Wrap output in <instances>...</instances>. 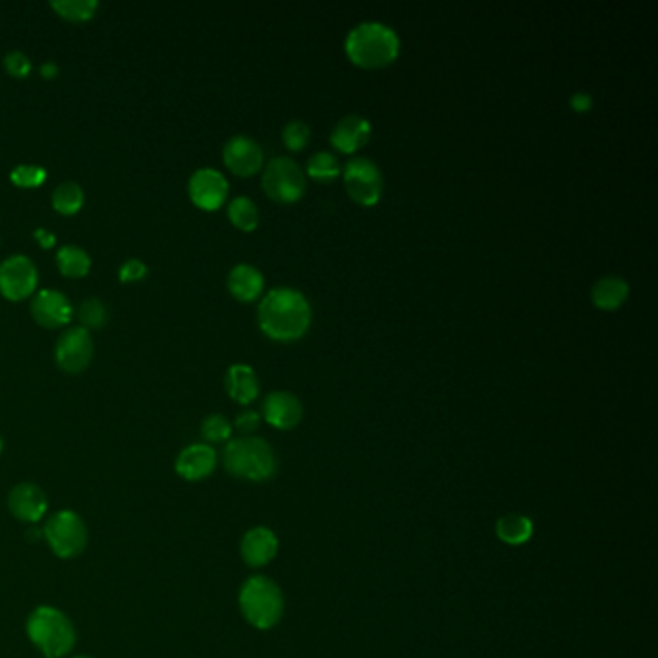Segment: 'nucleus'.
Segmentation results:
<instances>
[{"label":"nucleus","instance_id":"nucleus-1","mask_svg":"<svg viewBox=\"0 0 658 658\" xmlns=\"http://www.w3.org/2000/svg\"><path fill=\"white\" fill-rule=\"evenodd\" d=\"M311 305L300 290L278 286L263 296L257 309L259 329L275 342H296L311 327Z\"/></svg>","mask_w":658,"mask_h":658},{"label":"nucleus","instance_id":"nucleus-2","mask_svg":"<svg viewBox=\"0 0 658 658\" xmlns=\"http://www.w3.org/2000/svg\"><path fill=\"white\" fill-rule=\"evenodd\" d=\"M344 51L357 68L383 70L398 60L400 37L384 24L365 22L348 33Z\"/></svg>","mask_w":658,"mask_h":658},{"label":"nucleus","instance_id":"nucleus-3","mask_svg":"<svg viewBox=\"0 0 658 658\" xmlns=\"http://www.w3.org/2000/svg\"><path fill=\"white\" fill-rule=\"evenodd\" d=\"M29 641L45 658L68 657L78 641L72 620L55 606H37L26 624Z\"/></svg>","mask_w":658,"mask_h":658},{"label":"nucleus","instance_id":"nucleus-4","mask_svg":"<svg viewBox=\"0 0 658 658\" xmlns=\"http://www.w3.org/2000/svg\"><path fill=\"white\" fill-rule=\"evenodd\" d=\"M222 464L230 475L251 483H265L278 471L275 450L259 437L228 440L222 452Z\"/></svg>","mask_w":658,"mask_h":658},{"label":"nucleus","instance_id":"nucleus-5","mask_svg":"<svg viewBox=\"0 0 658 658\" xmlns=\"http://www.w3.org/2000/svg\"><path fill=\"white\" fill-rule=\"evenodd\" d=\"M240 610L255 630H273L284 614V597L273 579L253 576L240 589Z\"/></svg>","mask_w":658,"mask_h":658},{"label":"nucleus","instance_id":"nucleus-6","mask_svg":"<svg viewBox=\"0 0 658 658\" xmlns=\"http://www.w3.org/2000/svg\"><path fill=\"white\" fill-rule=\"evenodd\" d=\"M43 539L58 558L72 560L78 558L87 547L89 531L80 514L74 510H60L45 523Z\"/></svg>","mask_w":658,"mask_h":658},{"label":"nucleus","instance_id":"nucleus-7","mask_svg":"<svg viewBox=\"0 0 658 658\" xmlns=\"http://www.w3.org/2000/svg\"><path fill=\"white\" fill-rule=\"evenodd\" d=\"M261 188L271 201L280 205H292L302 199L307 190V178L302 166L294 159L276 157L263 170Z\"/></svg>","mask_w":658,"mask_h":658},{"label":"nucleus","instance_id":"nucleus-8","mask_svg":"<svg viewBox=\"0 0 658 658\" xmlns=\"http://www.w3.org/2000/svg\"><path fill=\"white\" fill-rule=\"evenodd\" d=\"M344 186L350 199L361 207H375L384 192V178L377 163L365 157H356L342 170Z\"/></svg>","mask_w":658,"mask_h":658},{"label":"nucleus","instance_id":"nucleus-9","mask_svg":"<svg viewBox=\"0 0 658 658\" xmlns=\"http://www.w3.org/2000/svg\"><path fill=\"white\" fill-rule=\"evenodd\" d=\"M39 273L26 255H12L0 265V294L10 302H24L37 290Z\"/></svg>","mask_w":658,"mask_h":658},{"label":"nucleus","instance_id":"nucleus-10","mask_svg":"<svg viewBox=\"0 0 658 658\" xmlns=\"http://www.w3.org/2000/svg\"><path fill=\"white\" fill-rule=\"evenodd\" d=\"M93 352H95V344H93L91 332L80 325L72 327V329L64 330L60 334V338L56 340V365L64 373L78 375L89 367V363L93 359Z\"/></svg>","mask_w":658,"mask_h":658},{"label":"nucleus","instance_id":"nucleus-11","mask_svg":"<svg viewBox=\"0 0 658 658\" xmlns=\"http://www.w3.org/2000/svg\"><path fill=\"white\" fill-rule=\"evenodd\" d=\"M228 180L215 168L195 170L188 182V193L195 207L203 211H217L228 199Z\"/></svg>","mask_w":658,"mask_h":658},{"label":"nucleus","instance_id":"nucleus-12","mask_svg":"<svg viewBox=\"0 0 658 658\" xmlns=\"http://www.w3.org/2000/svg\"><path fill=\"white\" fill-rule=\"evenodd\" d=\"M222 161L232 174L249 178L263 170L265 153L255 139L249 136H234L226 141L222 149Z\"/></svg>","mask_w":658,"mask_h":658},{"label":"nucleus","instance_id":"nucleus-13","mask_svg":"<svg viewBox=\"0 0 658 658\" xmlns=\"http://www.w3.org/2000/svg\"><path fill=\"white\" fill-rule=\"evenodd\" d=\"M31 317L43 329H62L74 319V307L58 290H41L31 300Z\"/></svg>","mask_w":658,"mask_h":658},{"label":"nucleus","instance_id":"nucleus-14","mask_svg":"<svg viewBox=\"0 0 658 658\" xmlns=\"http://www.w3.org/2000/svg\"><path fill=\"white\" fill-rule=\"evenodd\" d=\"M261 417L278 431L296 429L303 419V406L300 398L286 390H276L267 394L261 406Z\"/></svg>","mask_w":658,"mask_h":658},{"label":"nucleus","instance_id":"nucleus-15","mask_svg":"<svg viewBox=\"0 0 658 658\" xmlns=\"http://www.w3.org/2000/svg\"><path fill=\"white\" fill-rule=\"evenodd\" d=\"M8 510L18 521L39 523L49 510V498L35 483H18L8 493Z\"/></svg>","mask_w":658,"mask_h":658},{"label":"nucleus","instance_id":"nucleus-16","mask_svg":"<svg viewBox=\"0 0 658 658\" xmlns=\"http://www.w3.org/2000/svg\"><path fill=\"white\" fill-rule=\"evenodd\" d=\"M217 464H219L217 450L211 444L197 442V444L186 446L178 454L174 469L184 481L195 483V481H203V479L211 477L217 469Z\"/></svg>","mask_w":658,"mask_h":658},{"label":"nucleus","instance_id":"nucleus-17","mask_svg":"<svg viewBox=\"0 0 658 658\" xmlns=\"http://www.w3.org/2000/svg\"><path fill=\"white\" fill-rule=\"evenodd\" d=\"M373 134L371 122L359 114L344 116L330 132V145L342 155H354L361 151Z\"/></svg>","mask_w":658,"mask_h":658},{"label":"nucleus","instance_id":"nucleus-18","mask_svg":"<svg viewBox=\"0 0 658 658\" xmlns=\"http://www.w3.org/2000/svg\"><path fill=\"white\" fill-rule=\"evenodd\" d=\"M240 552H242V558L247 566L263 568L269 562H273L278 554V537H276L275 531L269 527H263V525L253 527L244 535Z\"/></svg>","mask_w":658,"mask_h":658},{"label":"nucleus","instance_id":"nucleus-19","mask_svg":"<svg viewBox=\"0 0 658 658\" xmlns=\"http://www.w3.org/2000/svg\"><path fill=\"white\" fill-rule=\"evenodd\" d=\"M228 292L232 294L234 300L242 303H251L259 300L265 290V276L255 269L253 265L240 263L236 265L226 278Z\"/></svg>","mask_w":658,"mask_h":658},{"label":"nucleus","instance_id":"nucleus-20","mask_svg":"<svg viewBox=\"0 0 658 658\" xmlns=\"http://www.w3.org/2000/svg\"><path fill=\"white\" fill-rule=\"evenodd\" d=\"M224 386L228 396L242 406L253 404L259 396V379L253 367H249L246 363L230 365L224 377Z\"/></svg>","mask_w":658,"mask_h":658},{"label":"nucleus","instance_id":"nucleus-21","mask_svg":"<svg viewBox=\"0 0 658 658\" xmlns=\"http://www.w3.org/2000/svg\"><path fill=\"white\" fill-rule=\"evenodd\" d=\"M628 298L630 284L622 276H603L591 288V302L601 311H618Z\"/></svg>","mask_w":658,"mask_h":658},{"label":"nucleus","instance_id":"nucleus-22","mask_svg":"<svg viewBox=\"0 0 658 658\" xmlns=\"http://www.w3.org/2000/svg\"><path fill=\"white\" fill-rule=\"evenodd\" d=\"M496 537L510 547L525 545L533 537V521L523 514H506L496 521Z\"/></svg>","mask_w":658,"mask_h":658},{"label":"nucleus","instance_id":"nucleus-23","mask_svg":"<svg viewBox=\"0 0 658 658\" xmlns=\"http://www.w3.org/2000/svg\"><path fill=\"white\" fill-rule=\"evenodd\" d=\"M56 265L66 278H83L91 271V257L80 246H62L56 251Z\"/></svg>","mask_w":658,"mask_h":658},{"label":"nucleus","instance_id":"nucleus-24","mask_svg":"<svg viewBox=\"0 0 658 658\" xmlns=\"http://www.w3.org/2000/svg\"><path fill=\"white\" fill-rule=\"evenodd\" d=\"M85 203V193L82 186L76 182H62L53 192V209L64 217H74L82 211Z\"/></svg>","mask_w":658,"mask_h":658},{"label":"nucleus","instance_id":"nucleus-25","mask_svg":"<svg viewBox=\"0 0 658 658\" xmlns=\"http://www.w3.org/2000/svg\"><path fill=\"white\" fill-rule=\"evenodd\" d=\"M340 174H342V166L329 151H321V153L311 155L309 161H307V166H305V176H309L311 180H315L319 184H330Z\"/></svg>","mask_w":658,"mask_h":658},{"label":"nucleus","instance_id":"nucleus-26","mask_svg":"<svg viewBox=\"0 0 658 658\" xmlns=\"http://www.w3.org/2000/svg\"><path fill=\"white\" fill-rule=\"evenodd\" d=\"M228 220L242 232H253L259 226V209L249 197L240 195L228 205Z\"/></svg>","mask_w":658,"mask_h":658},{"label":"nucleus","instance_id":"nucleus-27","mask_svg":"<svg viewBox=\"0 0 658 658\" xmlns=\"http://www.w3.org/2000/svg\"><path fill=\"white\" fill-rule=\"evenodd\" d=\"M51 8L62 20L80 24V22H89L97 14L99 2L97 0H53Z\"/></svg>","mask_w":658,"mask_h":658},{"label":"nucleus","instance_id":"nucleus-28","mask_svg":"<svg viewBox=\"0 0 658 658\" xmlns=\"http://www.w3.org/2000/svg\"><path fill=\"white\" fill-rule=\"evenodd\" d=\"M78 321H80V327L89 332L103 329L109 321V309L99 298H89L78 309Z\"/></svg>","mask_w":658,"mask_h":658},{"label":"nucleus","instance_id":"nucleus-29","mask_svg":"<svg viewBox=\"0 0 658 658\" xmlns=\"http://www.w3.org/2000/svg\"><path fill=\"white\" fill-rule=\"evenodd\" d=\"M232 423L220 415V413H213L207 415L201 423V437L207 440L205 444H219V442H226L232 437Z\"/></svg>","mask_w":658,"mask_h":658},{"label":"nucleus","instance_id":"nucleus-30","mask_svg":"<svg viewBox=\"0 0 658 658\" xmlns=\"http://www.w3.org/2000/svg\"><path fill=\"white\" fill-rule=\"evenodd\" d=\"M47 180V170L39 165H18L10 172V182L18 188H41Z\"/></svg>","mask_w":658,"mask_h":658},{"label":"nucleus","instance_id":"nucleus-31","mask_svg":"<svg viewBox=\"0 0 658 658\" xmlns=\"http://www.w3.org/2000/svg\"><path fill=\"white\" fill-rule=\"evenodd\" d=\"M309 139H311V128L302 120H292L282 130V143L292 153L303 151L309 145Z\"/></svg>","mask_w":658,"mask_h":658},{"label":"nucleus","instance_id":"nucleus-32","mask_svg":"<svg viewBox=\"0 0 658 658\" xmlns=\"http://www.w3.org/2000/svg\"><path fill=\"white\" fill-rule=\"evenodd\" d=\"M4 70L8 72V76L24 80L31 74V60L20 51H12L4 56Z\"/></svg>","mask_w":658,"mask_h":658},{"label":"nucleus","instance_id":"nucleus-33","mask_svg":"<svg viewBox=\"0 0 658 658\" xmlns=\"http://www.w3.org/2000/svg\"><path fill=\"white\" fill-rule=\"evenodd\" d=\"M147 273H149V269H147V265L141 259H128L126 263H122V267L118 271V278L124 284H132V282L143 280L147 276Z\"/></svg>","mask_w":658,"mask_h":658},{"label":"nucleus","instance_id":"nucleus-34","mask_svg":"<svg viewBox=\"0 0 658 658\" xmlns=\"http://www.w3.org/2000/svg\"><path fill=\"white\" fill-rule=\"evenodd\" d=\"M259 425H261V415L253 410H246V412L238 413L232 427H236L242 435L251 437V433H255L259 429Z\"/></svg>","mask_w":658,"mask_h":658},{"label":"nucleus","instance_id":"nucleus-35","mask_svg":"<svg viewBox=\"0 0 658 658\" xmlns=\"http://www.w3.org/2000/svg\"><path fill=\"white\" fill-rule=\"evenodd\" d=\"M570 109L577 112V114H585L589 110L593 109V97L585 91H576L572 97H570Z\"/></svg>","mask_w":658,"mask_h":658},{"label":"nucleus","instance_id":"nucleus-36","mask_svg":"<svg viewBox=\"0 0 658 658\" xmlns=\"http://www.w3.org/2000/svg\"><path fill=\"white\" fill-rule=\"evenodd\" d=\"M33 236H35V240L39 242V246L43 247V249H49V247H53L56 244L55 236L51 232L43 230V228H37Z\"/></svg>","mask_w":658,"mask_h":658},{"label":"nucleus","instance_id":"nucleus-37","mask_svg":"<svg viewBox=\"0 0 658 658\" xmlns=\"http://www.w3.org/2000/svg\"><path fill=\"white\" fill-rule=\"evenodd\" d=\"M39 72H41V76L45 78V80H55L56 76H58V66H56L55 62H45L41 68H39Z\"/></svg>","mask_w":658,"mask_h":658},{"label":"nucleus","instance_id":"nucleus-38","mask_svg":"<svg viewBox=\"0 0 658 658\" xmlns=\"http://www.w3.org/2000/svg\"><path fill=\"white\" fill-rule=\"evenodd\" d=\"M2 450H4V440L0 437V454H2Z\"/></svg>","mask_w":658,"mask_h":658},{"label":"nucleus","instance_id":"nucleus-39","mask_svg":"<svg viewBox=\"0 0 658 658\" xmlns=\"http://www.w3.org/2000/svg\"><path fill=\"white\" fill-rule=\"evenodd\" d=\"M72 658H93V657H87V655H78V657H72Z\"/></svg>","mask_w":658,"mask_h":658},{"label":"nucleus","instance_id":"nucleus-40","mask_svg":"<svg viewBox=\"0 0 658 658\" xmlns=\"http://www.w3.org/2000/svg\"><path fill=\"white\" fill-rule=\"evenodd\" d=\"M43 658H45V657H43Z\"/></svg>","mask_w":658,"mask_h":658}]
</instances>
